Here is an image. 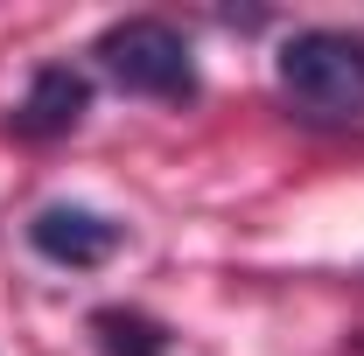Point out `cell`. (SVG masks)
<instances>
[{
    "label": "cell",
    "instance_id": "cell-1",
    "mask_svg": "<svg viewBox=\"0 0 364 356\" xmlns=\"http://www.w3.org/2000/svg\"><path fill=\"white\" fill-rule=\"evenodd\" d=\"M273 77L287 91V105L316 126L364 119V35L350 28H294L273 56Z\"/></svg>",
    "mask_w": 364,
    "mask_h": 356
},
{
    "label": "cell",
    "instance_id": "cell-2",
    "mask_svg": "<svg viewBox=\"0 0 364 356\" xmlns=\"http://www.w3.org/2000/svg\"><path fill=\"white\" fill-rule=\"evenodd\" d=\"M98 70L112 77L119 91H134V98H196V56L182 43V28L168 21H154V14H134V21H112L105 35H98Z\"/></svg>",
    "mask_w": 364,
    "mask_h": 356
},
{
    "label": "cell",
    "instance_id": "cell-3",
    "mask_svg": "<svg viewBox=\"0 0 364 356\" xmlns=\"http://www.w3.org/2000/svg\"><path fill=\"white\" fill-rule=\"evenodd\" d=\"M119 223L105 217V210H85V203H49V210H36L28 217V245L43 252L49 266H105L112 252H119Z\"/></svg>",
    "mask_w": 364,
    "mask_h": 356
},
{
    "label": "cell",
    "instance_id": "cell-4",
    "mask_svg": "<svg viewBox=\"0 0 364 356\" xmlns=\"http://www.w3.org/2000/svg\"><path fill=\"white\" fill-rule=\"evenodd\" d=\"M91 112V84L85 70H70V63H43L36 77H28V91H21V105H14V133L21 140H63L77 133V119Z\"/></svg>",
    "mask_w": 364,
    "mask_h": 356
},
{
    "label": "cell",
    "instance_id": "cell-5",
    "mask_svg": "<svg viewBox=\"0 0 364 356\" xmlns=\"http://www.w3.org/2000/svg\"><path fill=\"white\" fill-rule=\"evenodd\" d=\"M91 335H98L105 356H168V328L134 314V308H98L91 314Z\"/></svg>",
    "mask_w": 364,
    "mask_h": 356
}]
</instances>
